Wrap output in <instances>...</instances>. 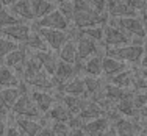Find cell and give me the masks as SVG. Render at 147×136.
<instances>
[{
	"instance_id": "cell-10",
	"label": "cell",
	"mask_w": 147,
	"mask_h": 136,
	"mask_svg": "<svg viewBox=\"0 0 147 136\" xmlns=\"http://www.w3.org/2000/svg\"><path fill=\"white\" fill-rule=\"evenodd\" d=\"M33 31L31 25H28L27 22H20L16 24V25H9L5 27V28H0V36L8 38V39L14 41V42L22 45L27 41V38L30 36V33Z\"/></svg>"
},
{
	"instance_id": "cell-42",
	"label": "cell",
	"mask_w": 147,
	"mask_h": 136,
	"mask_svg": "<svg viewBox=\"0 0 147 136\" xmlns=\"http://www.w3.org/2000/svg\"><path fill=\"white\" fill-rule=\"evenodd\" d=\"M9 113H11V110H9V108H8V106H6V105H5V103H3V100H2V99H0V114H3V116H5V117H6V116H8V114H9Z\"/></svg>"
},
{
	"instance_id": "cell-8",
	"label": "cell",
	"mask_w": 147,
	"mask_h": 136,
	"mask_svg": "<svg viewBox=\"0 0 147 136\" xmlns=\"http://www.w3.org/2000/svg\"><path fill=\"white\" fill-rule=\"evenodd\" d=\"M33 30H36L44 38L47 47H50L57 53L59 48L69 41V38H71L69 31H63V30H53V28H33Z\"/></svg>"
},
{
	"instance_id": "cell-5",
	"label": "cell",
	"mask_w": 147,
	"mask_h": 136,
	"mask_svg": "<svg viewBox=\"0 0 147 136\" xmlns=\"http://www.w3.org/2000/svg\"><path fill=\"white\" fill-rule=\"evenodd\" d=\"M71 34L75 36V42H77V64H83L91 57L99 55V47H100L99 42L82 34L78 30H74V33Z\"/></svg>"
},
{
	"instance_id": "cell-20",
	"label": "cell",
	"mask_w": 147,
	"mask_h": 136,
	"mask_svg": "<svg viewBox=\"0 0 147 136\" xmlns=\"http://www.w3.org/2000/svg\"><path fill=\"white\" fill-rule=\"evenodd\" d=\"M33 55L39 60V63L44 67V71L50 77H53L55 71H57V66L59 63L58 55L55 53L53 50H42V52H36V53H33Z\"/></svg>"
},
{
	"instance_id": "cell-53",
	"label": "cell",
	"mask_w": 147,
	"mask_h": 136,
	"mask_svg": "<svg viewBox=\"0 0 147 136\" xmlns=\"http://www.w3.org/2000/svg\"><path fill=\"white\" fill-rule=\"evenodd\" d=\"M52 2H53V0H52Z\"/></svg>"
},
{
	"instance_id": "cell-33",
	"label": "cell",
	"mask_w": 147,
	"mask_h": 136,
	"mask_svg": "<svg viewBox=\"0 0 147 136\" xmlns=\"http://www.w3.org/2000/svg\"><path fill=\"white\" fill-rule=\"evenodd\" d=\"M57 8H58V11L66 17V20H67L69 24H72V19H74V2L72 0H67V2L59 3Z\"/></svg>"
},
{
	"instance_id": "cell-36",
	"label": "cell",
	"mask_w": 147,
	"mask_h": 136,
	"mask_svg": "<svg viewBox=\"0 0 147 136\" xmlns=\"http://www.w3.org/2000/svg\"><path fill=\"white\" fill-rule=\"evenodd\" d=\"M128 6L133 9V11H146L147 8V0H125Z\"/></svg>"
},
{
	"instance_id": "cell-43",
	"label": "cell",
	"mask_w": 147,
	"mask_h": 136,
	"mask_svg": "<svg viewBox=\"0 0 147 136\" xmlns=\"http://www.w3.org/2000/svg\"><path fill=\"white\" fill-rule=\"evenodd\" d=\"M139 67H141V69H147V48L144 50V53H142V57H141V61H139Z\"/></svg>"
},
{
	"instance_id": "cell-1",
	"label": "cell",
	"mask_w": 147,
	"mask_h": 136,
	"mask_svg": "<svg viewBox=\"0 0 147 136\" xmlns=\"http://www.w3.org/2000/svg\"><path fill=\"white\" fill-rule=\"evenodd\" d=\"M74 2V19L72 24L75 30H85L94 25H107L110 16L108 13H100L94 9L86 0H72Z\"/></svg>"
},
{
	"instance_id": "cell-35",
	"label": "cell",
	"mask_w": 147,
	"mask_h": 136,
	"mask_svg": "<svg viewBox=\"0 0 147 136\" xmlns=\"http://www.w3.org/2000/svg\"><path fill=\"white\" fill-rule=\"evenodd\" d=\"M52 130L57 136H69L71 133V127L64 122H52Z\"/></svg>"
},
{
	"instance_id": "cell-17",
	"label": "cell",
	"mask_w": 147,
	"mask_h": 136,
	"mask_svg": "<svg viewBox=\"0 0 147 136\" xmlns=\"http://www.w3.org/2000/svg\"><path fill=\"white\" fill-rule=\"evenodd\" d=\"M13 117V122L25 136H36L42 128V122L36 119H28V117Z\"/></svg>"
},
{
	"instance_id": "cell-9",
	"label": "cell",
	"mask_w": 147,
	"mask_h": 136,
	"mask_svg": "<svg viewBox=\"0 0 147 136\" xmlns=\"http://www.w3.org/2000/svg\"><path fill=\"white\" fill-rule=\"evenodd\" d=\"M28 58H30L28 50H27L24 45H20L19 48H16L14 52H11L8 57L3 58L2 64H5L6 67H9L11 71H14L16 74L20 77V74H22V71H24V67H25L27 60H28Z\"/></svg>"
},
{
	"instance_id": "cell-28",
	"label": "cell",
	"mask_w": 147,
	"mask_h": 136,
	"mask_svg": "<svg viewBox=\"0 0 147 136\" xmlns=\"http://www.w3.org/2000/svg\"><path fill=\"white\" fill-rule=\"evenodd\" d=\"M24 47L27 48V50H31L33 53H36V52H42V50H49V47H47V44H45V41H44V38L41 36L39 33H38L36 30H33L30 33V36L27 38V41L22 44Z\"/></svg>"
},
{
	"instance_id": "cell-46",
	"label": "cell",
	"mask_w": 147,
	"mask_h": 136,
	"mask_svg": "<svg viewBox=\"0 0 147 136\" xmlns=\"http://www.w3.org/2000/svg\"><path fill=\"white\" fill-rule=\"evenodd\" d=\"M6 122L5 119H0V136H5V131H6Z\"/></svg>"
},
{
	"instance_id": "cell-29",
	"label": "cell",
	"mask_w": 147,
	"mask_h": 136,
	"mask_svg": "<svg viewBox=\"0 0 147 136\" xmlns=\"http://www.w3.org/2000/svg\"><path fill=\"white\" fill-rule=\"evenodd\" d=\"M133 77H135V69H125L124 72L111 77L110 83L124 89H133Z\"/></svg>"
},
{
	"instance_id": "cell-19",
	"label": "cell",
	"mask_w": 147,
	"mask_h": 136,
	"mask_svg": "<svg viewBox=\"0 0 147 136\" xmlns=\"http://www.w3.org/2000/svg\"><path fill=\"white\" fill-rule=\"evenodd\" d=\"M138 119V117H136ZM136 119H128V117H119L114 122L113 128L117 136H136L138 135V121Z\"/></svg>"
},
{
	"instance_id": "cell-23",
	"label": "cell",
	"mask_w": 147,
	"mask_h": 136,
	"mask_svg": "<svg viewBox=\"0 0 147 136\" xmlns=\"http://www.w3.org/2000/svg\"><path fill=\"white\" fill-rule=\"evenodd\" d=\"M44 116H45V119H50L52 122H64V124H67L72 119V114L69 113L67 108L63 105L61 102H57Z\"/></svg>"
},
{
	"instance_id": "cell-6",
	"label": "cell",
	"mask_w": 147,
	"mask_h": 136,
	"mask_svg": "<svg viewBox=\"0 0 147 136\" xmlns=\"http://www.w3.org/2000/svg\"><path fill=\"white\" fill-rule=\"evenodd\" d=\"M113 20L117 24V27L125 34H128L131 38V41L135 38H139V39H146L147 38L146 31H144V25H142V17L130 16V17H121V19H113Z\"/></svg>"
},
{
	"instance_id": "cell-40",
	"label": "cell",
	"mask_w": 147,
	"mask_h": 136,
	"mask_svg": "<svg viewBox=\"0 0 147 136\" xmlns=\"http://www.w3.org/2000/svg\"><path fill=\"white\" fill-rule=\"evenodd\" d=\"M36 136H57L53 133V130H52V127H45V125H42V128H41V131L38 133Z\"/></svg>"
},
{
	"instance_id": "cell-26",
	"label": "cell",
	"mask_w": 147,
	"mask_h": 136,
	"mask_svg": "<svg viewBox=\"0 0 147 136\" xmlns=\"http://www.w3.org/2000/svg\"><path fill=\"white\" fill-rule=\"evenodd\" d=\"M31 8H33L34 20H38L50 14L52 11H55L57 3L52 2V0H31Z\"/></svg>"
},
{
	"instance_id": "cell-13",
	"label": "cell",
	"mask_w": 147,
	"mask_h": 136,
	"mask_svg": "<svg viewBox=\"0 0 147 136\" xmlns=\"http://www.w3.org/2000/svg\"><path fill=\"white\" fill-rule=\"evenodd\" d=\"M107 13L113 19L136 16V11H133L130 6L125 3V0H108L107 2Z\"/></svg>"
},
{
	"instance_id": "cell-51",
	"label": "cell",
	"mask_w": 147,
	"mask_h": 136,
	"mask_svg": "<svg viewBox=\"0 0 147 136\" xmlns=\"http://www.w3.org/2000/svg\"><path fill=\"white\" fill-rule=\"evenodd\" d=\"M142 16H147V8H146V11H144V13H142Z\"/></svg>"
},
{
	"instance_id": "cell-37",
	"label": "cell",
	"mask_w": 147,
	"mask_h": 136,
	"mask_svg": "<svg viewBox=\"0 0 147 136\" xmlns=\"http://www.w3.org/2000/svg\"><path fill=\"white\" fill-rule=\"evenodd\" d=\"M107 2L108 0H86V3H89L94 9L100 13H107Z\"/></svg>"
},
{
	"instance_id": "cell-47",
	"label": "cell",
	"mask_w": 147,
	"mask_h": 136,
	"mask_svg": "<svg viewBox=\"0 0 147 136\" xmlns=\"http://www.w3.org/2000/svg\"><path fill=\"white\" fill-rule=\"evenodd\" d=\"M102 136H117V135H116V131H114V128H113V125H111V127H110V128H108V130H107V131H105V133H103Z\"/></svg>"
},
{
	"instance_id": "cell-24",
	"label": "cell",
	"mask_w": 147,
	"mask_h": 136,
	"mask_svg": "<svg viewBox=\"0 0 147 136\" xmlns=\"http://www.w3.org/2000/svg\"><path fill=\"white\" fill-rule=\"evenodd\" d=\"M58 58L64 63H69V64H77V42L72 34L67 42L58 50Z\"/></svg>"
},
{
	"instance_id": "cell-11",
	"label": "cell",
	"mask_w": 147,
	"mask_h": 136,
	"mask_svg": "<svg viewBox=\"0 0 147 136\" xmlns=\"http://www.w3.org/2000/svg\"><path fill=\"white\" fill-rule=\"evenodd\" d=\"M30 97L33 100V103L36 105V108L41 111L42 114H45L55 103L58 102L55 92L50 91H41V89H31L30 91Z\"/></svg>"
},
{
	"instance_id": "cell-45",
	"label": "cell",
	"mask_w": 147,
	"mask_h": 136,
	"mask_svg": "<svg viewBox=\"0 0 147 136\" xmlns=\"http://www.w3.org/2000/svg\"><path fill=\"white\" fill-rule=\"evenodd\" d=\"M16 0H0V8H9Z\"/></svg>"
},
{
	"instance_id": "cell-30",
	"label": "cell",
	"mask_w": 147,
	"mask_h": 136,
	"mask_svg": "<svg viewBox=\"0 0 147 136\" xmlns=\"http://www.w3.org/2000/svg\"><path fill=\"white\" fill-rule=\"evenodd\" d=\"M103 28L105 25H94V27H88V28L78 30V31L82 34H85V36L91 38L92 41H96V42L103 44Z\"/></svg>"
},
{
	"instance_id": "cell-25",
	"label": "cell",
	"mask_w": 147,
	"mask_h": 136,
	"mask_svg": "<svg viewBox=\"0 0 147 136\" xmlns=\"http://www.w3.org/2000/svg\"><path fill=\"white\" fill-rule=\"evenodd\" d=\"M20 83H22V80H20V77L14 71L6 67L5 64L0 66V89L2 88H17Z\"/></svg>"
},
{
	"instance_id": "cell-54",
	"label": "cell",
	"mask_w": 147,
	"mask_h": 136,
	"mask_svg": "<svg viewBox=\"0 0 147 136\" xmlns=\"http://www.w3.org/2000/svg\"><path fill=\"white\" fill-rule=\"evenodd\" d=\"M136 136H138V135H136Z\"/></svg>"
},
{
	"instance_id": "cell-7",
	"label": "cell",
	"mask_w": 147,
	"mask_h": 136,
	"mask_svg": "<svg viewBox=\"0 0 147 136\" xmlns=\"http://www.w3.org/2000/svg\"><path fill=\"white\" fill-rule=\"evenodd\" d=\"M31 28H53V30H63L69 31L71 24L66 20V17L58 11V8L55 11H52L50 14H47L42 19H38L31 24Z\"/></svg>"
},
{
	"instance_id": "cell-52",
	"label": "cell",
	"mask_w": 147,
	"mask_h": 136,
	"mask_svg": "<svg viewBox=\"0 0 147 136\" xmlns=\"http://www.w3.org/2000/svg\"><path fill=\"white\" fill-rule=\"evenodd\" d=\"M0 119H5V116H3V114H0Z\"/></svg>"
},
{
	"instance_id": "cell-31",
	"label": "cell",
	"mask_w": 147,
	"mask_h": 136,
	"mask_svg": "<svg viewBox=\"0 0 147 136\" xmlns=\"http://www.w3.org/2000/svg\"><path fill=\"white\" fill-rule=\"evenodd\" d=\"M22 20L17 19V17L9 11V8H0V28H5L9 25H16L20 24Z\"/></svg>"
},
{
	"instance_id": "cell-4",
	"label": "cell",
	"mask_w": 147,
	"mask_h": 136,
	"mask_svg": "<svg viewBox=\"0 0 147 136\" xmlns=\"http://www.w3.org/2000/svg\"><path fill=\"white\" fill-rule=\"evenodd\" d=\"M11 116L14 117H28V119H36V121H41L44 117V114L41 113L39 110L36 108V105L33 103L30 97V91L17 99V102L13 105L11 108Z\"/></svg>"
},
{
	"instance_id": "cell-32",
	"label": "cell",
	"mask_w": 147,
	"mask_h": 136,
	"mask_svg": "<svg viewBox=\"0 0 147 136\" xmlns=\"http://www.w3.org/2000/svg\"><path fill=\"white\" fill-rule=\"evenodd\" d=\"M19 47H20V44L8 39V38L0 36V60H3L5 57H8L11 52H14L16 48H19Z\"/></svg>"
},
{
	"instance_id": "cell-39",
	"label": "cell",
	"mask_w": 147,
	"mask_h": 136,
	"mask_svg": "<svg viewBox=\"0 0 147 136\" xmlns=\"http://www.w3.org/2000/svg\"><path fill=\"white\" fill-rule=\"evenodd\" d=\"M138 121V136H147V121Z\"/></svg>"
},
{
	"instance_id": "cell-50",
	"label": "cell",
	"mask_w": 147,
	"mask_h": 136,
	"mask_svg": "<svg viewBox=\"0 0 147 136\" xmlns=\"http://www.w3.org/2000/svg\"><path fill=\"white\" fill-rule=\"evenodd\" d=\"M55 3H57V5H59V3H63V2H67V0H53Z\"/></svg>"
},
{
	"instance_id": "cell-48",
	"label": "cell",
	"mask_w": 147,
	"mask_h": 136,
	"mask_svg": "<svg viewBox=\"0 0 147 136\" xmlns=\"http://www.w3.org/2000/svg\"><path fill=\"white\" fill-rule=\"evenodd\" d=\"M142 25H144V31H146V36H147V16H142Z\"/></svg>"
},
{
	"instance_id": "cell-27",
	"label": "cell",
	"mask_w": 147,
	"mask_h": 136,
	"mask_svg": "<svg viewBox=\"0 0 147 136\" xmlns=\"http://www.w3.org/2000/svg\"><path fill=\"white\" fill-rule=\"evenodd\" d=\"M114 110L119 113L121 117H128V119H136L138 117V110L135 108V103H133V96L116 102Z\"/></svg>"
},
{
	"instance_id": "cell-34",
	"label": "cell",
	"mask_w": 147,
	"mask_h": 136,
	"mask_svg": "<svg viewBox=\"0 0 147 136\" xmlns=\"http://www.w3.org/2000/svg\"><path fill=\"white\" fill-rule=\"evenodd\" d=\"M133 103H135V108L136 110H141L147 105V89L144 91H135L133 94Z\"/></svg>"
},
{
	"instance_id": "cell-3",
	"label": "cell",
	"mask_w": 147,
	"mask_h": 136,
	"mask_svg": "<svg viewBox=\"0 0 147 136\" xmlns=\"http://www.w3.org/2000/svg\"><path fill=\"white\" fill-rule=\"evenodd\" d=\"M127 44H131V38L128 34H125L117 27V24L110 17L108 24L103 28V47L113 48V47H122V45Z\"/></svg>"
},
{
	"instance_id": "cell-49",
	"label": "cell",
	"mask_w": 147,
	"mask_h": 136,
	"mask_svg": "<svg viewBox=\"0 0 147 136\" xmlns=\"http://www.w3.org/2000/svg\"><path fill=\"white\" fill-rule=\"evenodd\" d=\"M139 72H141V75L147 80V69H139Z\"/></svg>"
},
{
	"instance_id": "cell-2",
	"label": "cell",
	"mask_w": 147,
	"mask_h": 136,
	"mask_svg": "<svg viewBox=\"0 0 147 136\" xmlns=\"http://www.w3.org/2000/svg\"><path fill=\"white\" fill-rule=\"evenodd\" d=\"M146 47L139 44H127L122 47H113V48H107L105 55H110L113 58L127 63V64H139L141 57L144 53Z\"/></svg>"
},
{
	"instance_id": "cell-38",
	"label": "cell",
	"mask_w": 147,
	"mask_h": 136,
	"mask_svg": "<svg viewBox=\"0 0 147 136\" xmlns=\"http://www.w3.org/2000/svg\"><path fill=\"white\" fill-rule=\"evenodd\" d=\"M5 136H25L16 125H8L6 127V131H5Z\"/></svg>"
},
{
	"instance_id": "cell-14",
	"label": "cell",
	"mask_w": 147,
	"mask_h": 136,
	"mask_svg": "<svg viewBox=\"0 0 147 136\" xmlns=\"http://www.w3.org/2000/svg\"><path fill=\"white\" fill-rule=\"evenodd\" d=\"M9 11H11L17 19L22 20V22H34L31 0H16V2L9 6Z\"/></svg>"
},
{
	"instance_id": "cell-12",
	"label": "cell",
	"mask_w": 147,
	"mask_h": 136,
	"mask_svg": "<svg viewBox=\"0 0 147 136\" xmlns=\"http://www.w3.org/2000/svg\"><path fill=\"white\" fill-rule=\"evenodd\" d=\"M105 114H107V113H105V110L96 102V100L88 99V97H86L85 103H83L82 110H80V113H78V117L83 122H88V121L97 119V117H102V116H105Z\"/></svg>"
},
{
	"instance_id": "cell-41",
	"label": "cell",
	"mask_w": 147,
	"mask_h": 136,
	"mask_svg": "<svg viewBox=\"0 0 147 136\" xmlns=\"http://www.w3.org/2000/svg\"><path fill=\"white\" fill-rule=\"evenodd\" d=\"M69 136H88L85 133V130L83 128H71V133Z\"/></svg>"
},
{
	"instance_id": "cell-44",
	"label": "cell",
	"mask_w": 147,
	"mask_h": 136,
	"mask_svg": "<svg viewBox=\"0 0 147 136\" xmlns=\"http://www.w3.org/2000/svg\"><path fill=\"white\" fill-rule=\"evenodd\" d=\"M138 119L141 121H147V105L144 108H141V110L138 111Z\"/></svg>"
},
{
	"instance_id": "cell-16",
	"label": "cell",
	"mask_w": 147,
	"mask_h": 136,
	"mask_svg": "<svg viewBox=\"0 0 147 136\" xmlns=\"http://www.w3.org/2000/svg\"><path fill=\"white\" fill-rule=\"evenodd\" d=\"M58 92L67 94V96H77V97H85L86 89H85V75H75L71 78L67 83L59 88Z\"/></svg>"
},
{
	"instance_id": "cell-15",
	"label": "cell",
	"mask_w": 147,
	"mask_h": 136,
	"mask_svg": "<svg viewBox=\"0 0 147 136\" xmlns=\"http://www.w3.org/2000/svg\"><path fill=\"white\" fill-rule=\"evenodd\" d=\"M125 69H128V64L121 60H117V58H113L110 57V55H105L103 53V58H102V74H105L108 77V78H111V77L121 74V72H124Z\"/></svg>"
},
{
	"instance_id": "cell-21",
	"label": "cell",
	"mask_w": 147,
	"mask_h": 136,
	"mask_svg": "<svg viewBox=\"0 0 147 136\" xmlns=\"http://www.w3.org/2000/svg\"><path fill=\"white\" fill-rule=\"evenodd\" d=\"M25 92H28L27 85L25 83H20L17 88H2L0 89V99H2L3 103L11 110L13 105L17 102V99H19L22 94H25Z\"/></svg>"
},
{
	"instance_id": "cell-18",
	"label": "cell",
	"mask_w": 147,
	"mask_h": 136,
	"mask_svg": "<svg viewBox=\"0 0 147 136\" xmlns=\"http://www.w3.org/2000/svg\"><path fill=\"white\" fill-rule=\"evenodd\" d=\"M111 122L107 116H102V117H97V119H92V121H88L83 124V130L88 136H102L108 128L111 127Z\"/></svg>"
},
{
	"instance_id": "cell-22",
	"label": "cell",
	"mask_w": 147,
	"mask_h": 136,
	"mask_svg": "<svg viewBox=\"0 0 147 136\" xmlns=\"http://www.w3.org/2000/svg\"><path fill=\"white\" fill-rule=\"evenodd\" d=\"M102 58H103V55H94L89 60H86L83 64H77L80 67V74L91 75V77H100L102 75Z\"/></svg>"
}]
</instances>
